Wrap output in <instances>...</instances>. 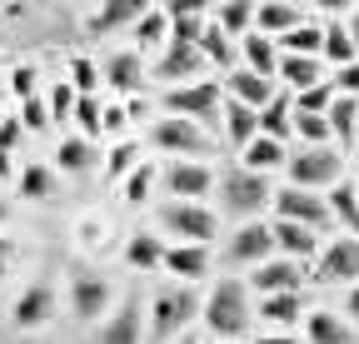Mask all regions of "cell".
I'll list each match as a JSON object with an SVG mask.
<instances>
[{"instance_id": "obj_39", "label": "cell", "mask_w": 359, "mask_h": 344, "mask_svg": "<svg viewBox=\"0 0 359 344\" xmlns=\"http://www.w3.org/2000/svg\"><path fill=\"white\" fill-rule=\"evenodd\" d=\"M330 105H334V85L330 80L325 85H309V90L294 95V110L299 115H330Z\"/></svg>"}, {"instance_id": "obj_32", "label": "cell", "mask_w": 359, "mask_h": 344, "mask_svg": "<svg viewBox=\"0 0 359 344\" xmlns=\"http://www.w3.org/2000/svg\"><path fill=\"white\" fill-rule=\"evenodd\" d=\"M290 155H285V145L280 140H264V135H255L250 145H245V170H255V175H264V170H275V165H285Z\"/></svg>"}, {"instance_id": "obj_16", "label": "cell", "mask_w": 359, "mask_h": 344, "mask_svg": "<svg viewBox=\"0 0 359 344\" xmlns=\"http://www.w3.org/2000/svg\"><path fill=\"white\" fill-rule=\"evenodd\" d=\"M224 90H230V100H240L250 110H264L269 100H275V80H259L255 70H235L230 80H224Z\"/></svg>"}, {"instance_id": "obj_8", "label": "cell", "mask_w": 359, "mask_h": 344, "mask_svg": "<svg viewBox=\"0 0 359 344\" xmlns=\"http://www.w3.org/2000/svg\"><path fill=\"white\" fill-rule=\"evenodd\" d=\"M275 209H280V220H294V225H309V230H320L330 220V200H320L314 190H294V185H285L275 195Z\"/></svg>"}, {"instance_id": "obj_33", "label": "cell", "mask_w": 359, "mask_h": 344, "mask_svg": "<svg viewBox=\"0 0 359 344\" xmlns=\"http://www.w3.org/2000/svg\"><path fill=\"white\" fill-rule=\"evenodd\" d=\"M90 160H95V150H90V140H85V135H65V140L55 145V165H60V170H70V175H85Z\"/></svg>"}, {"instance_id": "obj_10", "label": "cell", "mask_w": 359, "mask_h": 344, "mask_svg": "<svg viewBox=\"0 0 359 344\" xmlns=\"http://www.w3.org/2000/svg\"><path fill=\"white\" fill-rule=\"evenodd\" d=\"M50 310H55V289L45 284V280H30L15 294V305H11V324L15 329H40L45 319H50Z\"/></svg>"}, {"instance_id": "obj_26", "label": "cell", "mask_w": 359, "mask_h": 344, "mask_svg": "<svg viewBox=\"0 0 359 344\" xmlns=\"http://www.w3.org/2000/svg\"><path fill=\"white\" fill-rule=\"evenodd\" d=\"M140 15H145L140 0H115V6H100L90 15V30L105 35V30H120V25H140Z\"/></svg>"}, {"instance_id": "obj_37", "label": "cell", "mask_w": 359, "mask_h": 344, "mask_svg": "<svg viewBox=\"0 0 359 344\" xmlns=\"http://www.w3.org/2000/svg\"><path fill=\"white\" fill-rule=\"evenodd\" d=\"M195 50H200L205 60H215V65H230V55H235V46H230V35H224V30H219L215 20H210V25L200 30V46H195Z\"/></svg>"}, {"instance_id": "obj_35", "label": "cell", "mask_w": 359, "mask_h": 344, "mask_svg": "<svg viewBox=\"0 0 359 344\" xmlns=\"http://www.w3.org/2000/svg\"><path fill=\"white\" fill-rule=\"evenodd\" d=\"M20 195H30V200H50V195H55V170L40 165V160H30V165L20 170Z\"/></svg>"}, {"instance_id": "obj_56", "label": "cell", "mask_w": 359, "mask_h": 344, "mask_svg": "<svg viewBox=\"0 0 359 344\" xmlns=\"http://www.w3.org/2000/svg\"><path fill=\"white\" fill-rule=\"evenodd\" d=\"M6 214H11V209H6V200H0V225H6Z\"/></svg>"}, {"instance_id": "obj_23", "label": "cell", "mask_w": 359, "mask_h": 344, "mask_svg": "<svg viewBox=\"0 0 359 344\" xmlns=\"http://www.w3.org/2000/svg\"><path fill=\"white\" fill-rule=\"evenodd\" d=\"M219 120H224V135H230V145H240V150L259 135V110H250V105H240V100H224Z\"/></svg>"}, {"instance_id": "obj_24", "label": "cell", "mask_w": 359, "mask_h": 344, "mask_svg": "<svg viewBox=\"0 0 359 344\" xmlns=\"http://www.w3.org/2000/svg\"><path fill=\"white\" fill-rule=\"evenodd\" d=\"M125 265H130V270H160V265H165V245H160L150 230H135V235L125 240Z\"/></svg>"}, {"instance_id": "obj_57", "label": "cell", "mask_w": 359, "mask_h": 344, "mask_svg": "<svg viewBox=\"0 0 359 344\" xmlns=\"http://www.w3.org/2000/svg\"><path fill=\"white\" fill-rule=\"evenodd\" d=\"M180 344H195V339H180Z\"/></svg>"}, {"instance_id": "obj_9", "label": "cell", "mask_w": 359, "mask_h": 344, "mask_svg": "<svg viewBox=\"0 0 359 344\" xmlns=\"http://www.w3.org/2000/svg\"><path fill=\"white\" fill-rule=\"evenodd\" d=\"M269 249H275V230H269V225H240V230L230 235V245H224V260L259 270V265L269 260Z\"/></svg>"}, {"instance_id": "obj_20", "label": "cell", "mask_w": 359, "mask_h": 344, "mask_svg": "<svg viewBox=\"0 0 359 344\" xmlns=\"http://www.w3.org/2000/svg\"><path fill=\"white\" fill-rule=\"evenodd\" d=\"M240 50H245V70H255L259 80H275L280 75V50H275V40H264L259 30H250L240 40Z\"/></svg>"}, {"instance_id": "obj_58", "label": "cell", "mask_w": 359, "mask_h": 344, "mask_svg": "<svg viewBox=\"0 0 359 344\" xmlns=\"http://www.w3.org/2000/svg\"><path fill=\"white\" fill-rule=\"evenodd\" d=\"M354 140H359V130H354Z\"/></svg>"}, {"instance_id": "obj_47", "label": "cell", "mask_w": 359, "mask_h": 344, "mask_svg": "<svg viewBox=\"0 0 359 344\" xmlns=\"http://www.w3.org/2000/svg\"><path fill=\"white\" fill-rule=\"evenodd\" d=\"M75 100H80V95L70 90V85H55V90H50V125H55V120H70V115H75Z\"/></svg>"}, {"instance_id": "obj_34", "label": "cell", "mask_w": 359, "mask_h": 344, "mask_svg": "<svg viewBox=\"0 0 359 344\" xmlns=\"http://www.w3.org/2000/svg\"><path fill=\"white\" fill-rule=\"evenodd\" d=\"M325 60H334L339 70L359 60V50H354V40H349L344 20H330V25H325Z\"/></svg>"}, {"instance_id": "obj_41", "label": "cell", "mask_w": 359, "mask_h": 344, "mask_svg": "<svg viewBox=\"0 0 359 344\" xmlns=\"http://www.w3.org/2000/svg\"><path fill=\"white\" fill-rule=\"evenodd\" d=\"M294 135H304L309 150H320V145H330V120H325V115H299V110H294Z\"/></svg>"}, {"instance_id": "obj_18", "label": "cell", "mask_w": 359, "mask_h": 344, "mask_svg": "<svg viewBox=\"0 0 359 344\" xmlns=\"http://www.w3.org/2000/svg\"><path fill=\"white\" fill-rule=\"evenodd\" d=\"M145 334V315H140V299H125V305L115 310V319L105 324L100 344H140Z\"/></svg>"}, {"instance_id": "obj_42", "label": "cell", "mask_w": 359, "mask_h": 344, "mask_svg": "<svg viewBox=\"0 0 359 344\" xmlns=\"http://www.w3.org/2000/svg\"><path fill=\"white\" fill-rule=\"evenodd\" d=\"M75 120H80L85 140L100 135V130H105V110H100V100H95V95H80V100H75Z\"/></svg>"}, {"instance_id": "obj_30", "label": "cell", "mask_w": 359, "mask_h": 344, "mask_svg": "<svg viewBox=\"0 0 359 344\" xmlns=\"http://www.w3.org/2000/svg\"><path fill=\"white\" fill-rule=\"evenodd\" d=\"M330 135L334 140H344V145H354V130H359V100H349V95H334V105H330Z\"/></svg>"}, {"instance_id": "obj_2", "label": "cell", "mask_w": 359, "mask_h": 344, "mask_svg": "<svg viewBox=\"0 0 359 344\" xmlns=\"http://www.w3.org/2000/svg\"><path fill=\"white\" fill-rule=\"evenodd\" d=\"M165 110L180 120H219L224 110V90L215 80H190V85H170L165 90Z\"/></svg>"}, {"instance_id": "obj_7", "label": "cell", "mask_w": 359, "mask_h": 344, "mask_svg": "<svg viewBox=\"0 0 359 344\" xmlns=\"http://www.w3.org/2000/svg\"><path fill=\"white\" fill-rule=\"evenodd\" d=\"M150 145L155 150H170V155H205L210 150L205 130H200L195 120H180V115H165V120L150 125Z\"/></svg>"}, {"instance_id": "obj_38", "label": "cell", "mask_w": 359, "mask_h": 344, "mask_svg": "<svg viewBox=\"0 0 359 344\" xmlns=\"http://www.w3.org/2000/svg\"><path fill=\"white\" fill-rule=\"evenodd\" d=\"M330 214H334V220H344V225L359 235V200H354V185H334V190H330Z\"/></svg>"}, {"instance_id": "obj_5", "label": "cell", "mask_w": 359, "mask_h": 344, "mask_svg": "<svg viewBox=\"0 0 359 344\" xmlns=\"http://www.w3.org/2000/svg\"><path fill=\"white\" fill-rule=\"evenodd\" d=\"M219 195H224V209L230 214H255V209H264L269 200V180L264 175H255V170H224V180H219Z\"/></svg>"}, {"instance_id": "obj_15", "label": "cell", "mask_w": 359, "mask_h": 344, "mask_svg": "<svg viewBox=\"0 0 359 344\" xmlns=\"http://www.w3.org/2000/svg\"><path fill=\"white\" fill-rule=\"evenodd\" d=\"M250 284H255L264 299H269V294H299V265H294V260H264Z\"/></svg>"}, {"instance_id": "obj_50", "label": "cell", "mask_w": 359, "mask_h": 344, "mask_svg": "<svg viewBox=\"0 0 359 344\" xmlns=\"http://www.w3.org/2000/svg\"><path fill=\"white\" fill-rule=\"evenodd\" d=\"M15 135H20V120H6V125H0V155L15 145Z\"/></svg>"}, {"instance_id": "obj_36", "label": "cell", "mask_w": 359, "mask_h": 344, "mask_svg": "<svg viewBox=\"0 0 359 344\" xmlns=\"http://www.w3.org/2000/svg\"><path fill=\"white\" fill-rule=\"evenodd\" d=\"M259 315L269 324H294V319H304V299L299 294H269L264 305H259Z\"/></svg>"}, {"instance_id": "obj_12", "label": "cell", "mask_w": 359, "mask_h": 344, "mask_svg": "<svg viewBox=\"0 0 359 344\" xmlns=\"http://www.w3.org/2000/svg\"><path fill=\"white\" fill-rule=\"evenodd\" d=\"M110 310V280L100 275H75L70 280V315L75 319H100Z\"/></svg>"}, {"instance_id": "obj_14", "label": "cell", "mask_w": 359, "mask_h": 344, "mask_svg": "<svg viewBox=\"0 0 359 344\" xmlns=\"http://www.w3.org/2000/svg\"><path fill=\"white\" fill-rule=\"evenodd\" d=\"M320 280L325 284H344V280H359V240H334L320 260Z\"/></svg>"}, {"instance_id": "obj_55", "label": "cell", "mask_w": 359, "mask_h": 344, "mask_svg": "<svg viewBox=\"0 0 359 344\" xmlns=\"http://www.w3.org/2000/svg\"><path fill=\"white\" fill-rule=\"evenodd\" d=\"M354 200H359V160H354Z\"/></svg>"}, {"instance_id": "obj_51", "label": "cell", "mask_w": 359, "mask_h": 344, "mask_svg": "<svg viewBox=\"0 0 359 344\" xmlns=\"http://www.w3.org/2000/svg\"><path fill=\"white\" fill-rule=\"evenodd\" d=\"M344 315H349V319H354V324H359V284H354V289H349V294H344Z\"/></svg>"}, {"instance_id": "obj_4", "label": "cell", "mask_w": 359, "mask_h": 344, "mask_svg": "<svg viewBox=\"0 0 359 344\" xmlns=\"http://www.w3.org/2000/svg\"><path fill=\"white\" fill-rule=\"evenodd\" d=\"M195 294L185 289V284H180V289H160L155 294V305H150V339H170V334H180V329H185L190 319H195Z\"/></svg>"}, {"instance_id": "obj_21", "label": "cell", "mask_w": 359, "mask_h": 344, "mask_svg": "<svg viewBox=\"0 0 359 344\" xmlns=\"http://www.w3.org/2000/svg\"><path fill=\"white\" fill-rule=\"evenodd\" d=\"M294 25H304V20H299V11H294V6H285V0L255 6V30H259L264 40H280V35H290Z\"/></svg>"}, {"instance_id": "obj_3", "label": "cell", "mask_w": 359, "mask_h": 344, "mask_svg": "<svg viewBox=\"0 0 359 344\" xmlns=\"http://www.w3.org/2000/svg\"><path fill=\"white\" fill-rule=\"evenodd\" d=\"M160 225H165L170 235H180L185 245H210V240H215V230H219L215 209L190 205V200H170V205L160 209Z\"/></svg>"}, {"instance_id": "obj_31", "label": "cell", "mask_w": 359, "mask_h": 344, "mask_svg": "<svg viewBox=\"0 0 359 344\" xmlns=\"http://www.w3.org/2000/svg\"><path fill=\"white\" fill-rule=\"evenodd\" d=\"M215 25L230 35V40H245L250 25H255V6H250V0H230V6H219V11H215Z\"/></svg>"}, {"instance_id": "obj_53", "label": "cell", "mask_w": 359, "mask_h": 344, "mask_svg": "<svg viewBox=\"0 0 359 344\" xmlns=\"http://www.w3.org/2000/svg\"><path fill=\"white\" fill-rule=\"evenodd\" d=\"M125 125V110H105V130H120Z\"/></svg>"}, {"instance_id": "obj_22", "label": "cell", "mask_w": 359, "mask_h": 344, "mask_svg": "<svg viewBox=\"0 0 359 344\" xmlns=\"http://www.w3.org/2000/svg\"><path fill=\"white\" fill-rule=\"evenodd\" d=\"M290 130H294V100L275 90V100H269V105L259 110V135L285 145V140H290Z\"/></svg>"}, {"instance_id": "obj_6", "label": "cell", "mask_w": 359, "mask_h": 344, "mask_svg": "<svg viewBox=\"0 0 359 344\" xmlns=\"http://www.w3.org/2000/svg\"><path fill=\"white\" fill-rule=\"evenodd\" d=\"M285 165H290V185H294V190H320V185H334V180H339V155H334L330 145L299 150V155H290Z\"/></svg>"}, {"instance_id": "obj_48", "label": "cell", "mask_w": 359, "mask_h": 344, "mask_svg": "<svg viewBox=\"0 0 359 344\" xmlns=\"http://www.w3.org/2000/svg\"><path fill=\"white\" fill-rule=\"evenodd\" d=\"M35 80H40V75H35V65H15V70H11V90L20 95V105H25V100H35Z\"/></svg>"}, {"instance_id": "obj_54", "label": "cell", "mask_w": 359, "mask_h": 344, "mask_svg": "<svg viewBox=\"0 0 359 344\" xmlns=\"http://www.w3.org/2000/svg\"><path fill=\"white\" fill-rule=\"evenodd\" d=\"M255 344H294V339H285V334H264V339H255Z\"/></svg>"}, {"instance_id": "obj_28", "label": "cell", "mask_w": 359, "mask_h": 344, "mask_svg": "<svg viewBox=\"0 0 359 344\" xmlns=\"http://www.w3.org/2000/svg\"><path fill=\"white\" fill-rule=\"evenodd\" d=\"M200 50L195 46H180V40H165V55H160V75L165 80H185V75H195L200 70Z\"/></svg>"}, {"instance_id": "obj_29", "label": "cell", "mask_w": 359, "mask_h": 344, "mask_svg": "<svg viewBox=\"0 0 359 344\" xmlns=\"http://www.w3.org/2000/svg\"><path fill=\"white\" fill-rule=\"evenodd\" d=\"M285 55H309V60H325V30L320 25H294L290 35H280Z\"/></svg>"}, {"instance_id": "obj_44", "label": "cell", "mask_w": 359, "mask_h": 344, "mask_svg": "<svg viewBox=\"0 0 359 344\" xmlns=\"http://www.w3.org/2000/svg\"><path fill=\"white\" fill-rule=\"evenodd\" d=\"M165 25H170V20H165V11H145V15H140V25H135V35H140L145 46H160V40H170V35H165Z\"/></svg>"}, {"instance_id": "obj_19", "label": "cell", "mask_w": 359, "mask_h": 344, "mask_svg": "<svg viewBox=\"0 0 359 344\" xmlns=\"http://www.w3.org/2000/svg\"><path fill=\"white\" fill-rule=\"evenodd\" d=\"M165 270H170L175 280H205L210 249H205V245H170V249H165Z\"/></svg>"}, {"instance_id": "obj_40", "label": "cell", "mask_w": 359, "mask_h": 344, "mask_svg": "<svg viewBox=\"0 0 359 344\" xmlns=\"http://www.w3.org/2000/svg\"><path fill=\"white\" fill-rule=\"evenodd\" d=\"M150 185H155V165L140 160V165L125 175V200H130V205H145V200H150Z\"/></svg>"}, {"instance_id": "obj_52", "label": "cell", "mask_w": 359, "mask_h": 344, "mask_svg": "<svg viewBox=\"0 0 359 344\" xmlns=\"http://www.w3.org/2000/svg\"><path fill=\"white\" fill-rule=\"evenodd\" d=\"M344 30H349V40H354V50H359V6L349 11V20H344Z\"/></svg>"}, {"instance_id": "obj_49", "label": "cell", "mask_w": 359, "mask_h": 344, "mask_svg": "<svg viewBox=\"0 0 359 344\" xmlns=\"http://www.w3.org/2000/svg\"><path fill=\"white\" fill-rule=\"evenodd\" d=\"M330 85H334V90H339V95H349V100H359V60H354V65H344V70H339V75H334Z\"/></svg>"}, {"instance_id": "obj_17", "label": "cell", "mask_w": 359, "mask_h": 344, "mask_svg": "<svg viewBox=\"0 0 359 344\" xmlns=\"http://www.w3.org/2000/svg\"><path fill=\"white\" fill-rule=\"evenodd\" d=\"M275 249H285V260H309L314 249H320V235L309 225H294V220H275Z\"/></svg>"}, {"instance_id": "obj_13", "label": "cell", "mask_w": 359, "mask_h": 344, "mask_svg": "<svg viewBox=\"0 0 359 344\" xmlns=\"http://www.w3.org/2000/svg\"><path fill=\"white\" fill-rule=\"evenodd\" d=\"M100 80H110V90H120V95H135L145 85V60L135 55V50H115L100 65Z\"/></svg>"}, {"instance_id": "obj_1", "label": "cell", "mask_w": 359, "mask_h": 344, "mask_svg": "<svg viewBox=\"0 0 359 344\" xmlns=\"http://www.w3.org/2000/svg\"><path fill=\"white\" fill-rule=\"evenodd\" d=\"M205 329L219 344H235L250 329V299H245V284L240 280H219L210 289V299H205Z\"/></svg>"}, {"instance_id": "obj_45", "label": "cell", "mask_w": 359, "mask_h": 344, "mask_svg": "<svg viewBox=\"0 0 359 344\" xmlns=\"http://www.w3.org/2000/svg\"><path fill=\"white\" fill-rule=\"evenodd\" d=\"M70 75H75V95H95V85H100V70L90 65L85 55H75V60H70Z\"/></svg>"}, {"instance_id": "obj_25", "label": "cell", "mask_w": 359, "mask_h": 344, "mask_svg": "<svg viewBox=\"0 0 359 344\" xmlns=\"http://www.w3.org/2000/svg\"><path fill=\"white\" fill-rule=\"evenodd\" d=\"M280 75L290 80V90H309V85H325V60H309V55H280Z\"/></svg>"}, {"instance_id": "obj_43", "label": "cell", "mask_w": 359, "mask_h": 344, "mask_svg": "<svg viewBox=\"0 0 359 344\" xmlns=\"http://www.w3.org/2000/svg\"><path fill=\"white\" fill-rule=\"evenodd\" d=\"M135 155H140V145H130V140H125V145H115V150H110V160H105V175H110V180H125L130 170L140 165Z\"/></svg>"}, {"instance_id": "obj_27", "label": "cell", "mask_w": 359, "mask_h": 344, "mask_svg": "<svg viewBox=\"0 0 359 344\" xmlns=\"http://www.w3.org/2000/svg\"><path fill=\"white\" fill-rule=\"evenodd\" d=\"M304 339H309V344H354V329H349L339 315H325V310H320V315L304 319Z\"/></svg>"}, {"instance_id": "obj_46", "label": "cell", "mask_w": 359, "mask_h": 344, "mask_svg": "<svg viewBox=\"0 0 359 344\" xmlns=\"http://www.w3.org/2000/svg\"><path fill=\"white\" fill-rule=\"evenodd\" d=\"M20 125H25V130H50V105H45L40 95L25 100V105H20Z\"/></svg>"}, {"instance_id": "obj_11", "label": "cell", "mask_w": 359, "mask_h": 344, "mask_svg": "<svg viewBox=\"0 0 359 344\" xmlns=\"http://www.w3.org/2000/svg\"><path fill=\"white\" fill-rule=\"evenodd\" d=\"M165 185H170V195H175V200L200 205V200L210 195L215 175H210V165H205V160H175V165L165 170Z\"/></svg>"}]
</instances>
